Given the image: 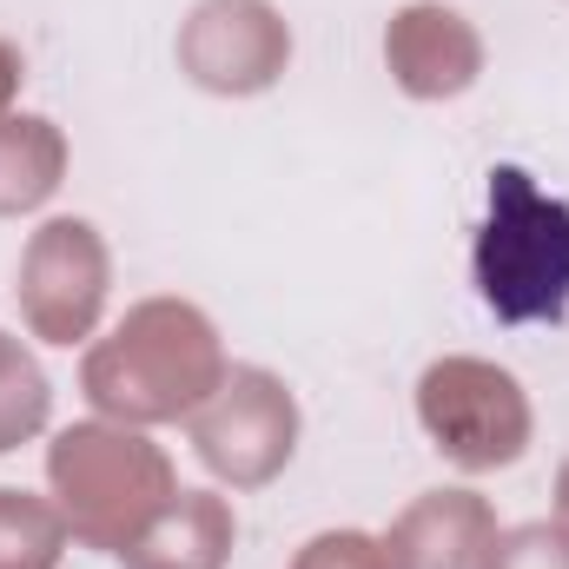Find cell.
<instances>
[{
    "mask_svg": "<svg viewBox=\"0 0 569 569\" xmlns=\"http://www.w3.org/2000/svg\"><path fill=\"white\" fill-rule=\"evenodd\" d=\"M418 418L457 470H503L530 450V398L483 358H437L418 378Z\"/></svg>",
    "mask_w": 569,
    "mask_h": 569,
    "instance_id": "4",
    "label": "cell"
},
{
    "mask_svg": "<svg viewBox=\"0 0 569 569\" xmlns=\"http://www.w3.org/2000/svg\"><path fill=\"white\" fill-rule=\"evenodd\" d=\"M60 503H40L27 490H0V569H53L67 550Z\"/></svg>",
    "mask_w": 569,
    "mask_h": 569,
    "instance_id": "12",
    "label": "cell"
},
{
    "mask_svg": "<svg viewBox=\"0 0 569 569\" xmlns=\"http://www.w3.org/2000/svg\"><path fill=\"white\" fill-rule=\"evenodd\" d=\"M477 569H569V523H517L483 543Z\"/></svg>",
    "mask_w": 569,
    "mask_h": 569,
    "instance_id": "14",
    "label": "cell"
},
{
    "mask_svg": "<svg viewBox=\"0 0 569 569\" xmlns=\"http://www.w3.org/2000/svg\"><path fill=\"white\" fill-rule=\"evenodd\" d=\"M20 80H27V73H20V53H13V47L0 40V107H7L13 93H20Z\"/></svg>",
    "mask_w": 569,
    "mask_h": 569,
    "instance_id": "16",
    "label": "cell"
},
{
    "mask_svg": "<svg viewBox=\"0 0 569 569\" xmlns=\"http://www.w3.org/2000/svg\"><path fill=\"white\" fill-rule=\"evenodd\" d=\"M47 483L67 517V530L107 557H120L146 523L179 497L172 463L159 443L127 425H73L47 450Z\"/></svg>",
    "mask_w": 569,
    "mask_h": 569,
    "instance_id": "2",
    "label": "cell"
},
{
    "mask_svg": "<svg viewBox=\"0 0 569 569\" xmlns=\"http://www.w3.org/2000/svg\"><path fill=\"white\" fill-rule=\"evenodd\" d=\"M107 305V246L87 219H47L20 252V311L33 338L73 345Z\"/></svg>",
    "mask_w": 569,
    "mask_h": 569,
    "instance_id": "6",
    "label": "cell"
},
{
    "mask_svg": "<svg viewBox=\"0 0 569 569\" xmlns=\"http://www.w3.org/2000/svg\"><path fill=\"white\" fill-rule=\"evenodd\" d=\"M497 537L490 503L470 490H430L418 497L391 537H385V563L391 569H477L483 543Z\"/></svg>",
    "mask_w": 569,
    "mask_h": 569,
    "instance_id": "9",
    "label": "cell"
},
{
    "mask_svg": "<svg viewBox=\"0 0 569 569\" xmlns=\"http://www.w3.org/2000/svg\"><path fill=\"white\" fill-rule=\"evenodd\" d=\"M385 60H391V80L411 93V100H450L477 80L483 67V40L470 33L463 13L437 7V0H418L391 20L385 33Z\"/></svg>",
    "mask_w": 569,
    "mask_h": 569,
    "instance_id": "8",
    "label": "cell"
},
{
    "mask_svg": "<svg viewBox=\"0 0 569 569\" xmlns=\"http://www.w3.org/2000/svg\"><path fill=\"white\" fill-rule=\"evenodd\" d=\"M192 443L232 490L272 483L298 443V405L272 371H226V385L192 411Z\"/></svg>",
    "mask_w": 569,
    "mask_h": 569,
    "instance_id": "5",
    "label": "cell"
},
{
    "mask_svg": "<svg viewBox=\"0 0 569 569\" xmlns=\"http://www.w3.org/2000/svg\"><path fill=\"white\" fill-rule=\"evenodd\" d=\"M226 385L219 331L186 298H146L87 351V398L113 425H172L192 418Z\"/></svg>",
    "mask_w": 569,
    "mask_h": 569,
    "instance_id": "1",
    "label": "cell"
},
{
    "mask_svg": "<svg viewBox=\"0 0 569 569\" xmlns=\"http://www.w3.org/2000/svg\"><path fill=\"white\" fill-rule=\"evenodd\" d=\"M67 172V140L40 113H0V212L40 206Z\"/></svg>",
    "mask_w": 569,
    "mask_h": 569,
    "instance_id": "11",
    "label": "cell"
},
{
    "mask_svg": "<svg viewBox=\"0 0 569 569\" xmlns=\"http://www.w3.org/2000/svg\"><path fill=\"white\" fill-rule=\"evenodd\" d=\"M470 266L477 298L503 325H557L569 311V206L537 192L523 166H490V212Z\"/></svg>",
    "mask_w": 569,
    "mask_h": 569,
    "instance_id": "3",
    "label": "cell"
},
{
    "mask_svg": "<svg viewBox=\"0 0 569 569\" xmlns=\"http://www.w3.org/2000/svg\"><path fill=\"white\" fill-rule=\"evenodd\" d=\"M40 425H47V378L27 358V345L0 331V450L27 443Z\"/></svg>",
    "mask_w": 569,
    "mask_h": 569,
    "instance_id": "13",
    "label": "cell"
},
{
    "mask_svg": "<svg viewBox=\"0 0 569 569\" xmlns=\"http://www.w3.org/2000/svg\"><path fill=\"white\" fill-rule=\"evenodd\" d=\"M291 569H391V563H385V543H371L365 530H325L298 550Z\"/></svg>",
    "mask_w": 569,
    "mask_h": 569,
    "instance_id": "15",
    "label": "cell"
},
{
    "mask_svg": "<svg viewBox=\"0 0 569 569\" xmlns=\"http://www.w3.org/2000/svg\"><path fill=\"white\" fill-rule=\"evenodd\" d=\"M232 557V510L212 490H179L120 550L127 569H219Z\"/></svg>",
    "mask_w": 569,
    "mask_h": 569,
    "instance_id": "10",
    "label": "cell"
},
{
    "mask_svg": "<svg viewBox=\"0 0 569 569\" xmlns=\"http://www.w3.org/2000/svg\"><path fill=\"white\" fill-rule=\"evenodd\" d=\"M557 510H563V523H569V463H563V477H557Z\"/></svg>",
    "mask_w": 569,
    "mask_h": 569,
    "instance_id": "17",
    "label": "cell"
},
{
    "mask_svg": "<svg viewBox=\"0 0 569 569\" xmlns=\"http://www.w3.org/2000/svg\"><path fill=\"white\" fill-rule=\"evenodd\" d=\"M291 60V33L266 0H199L179 27V67L206 93H266Z\"/></svg>",
    "mask_w": 569,
    "mask_h": 569,
    "instance_id": "7",
    "label": "cell"
}]
</instances>
